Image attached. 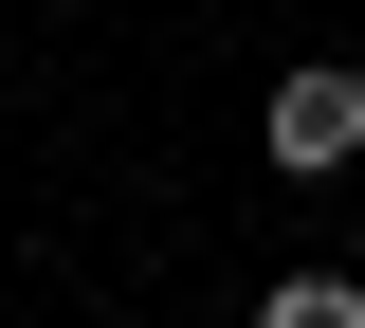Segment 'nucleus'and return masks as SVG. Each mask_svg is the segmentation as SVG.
Returning a JSON list of instances; mask_svg holds the SVG:
<instances>
[{"label": "nucleus", "mask_w": 365, "mask_h": 328, "mask_svg": "<svg viewBox=\"0 0 365 328\" xmlns=\"http://www.w3.org/2000/svg\"><path fill=\"white\" fill-rule=\"evenodd\" d=\"M256 328H365V292H347V274H274V292H256Z\"/></svg>", "instance_id": "nucleus-2"}, {"label": "nucleus", "mask_w": 365, "mask_h": 328, "mask_svg": "<svg viewBox=\"0 0 365 328\" xmlns=\"http://www.w3.org/2000/svg\"><path fill=\"white\" fill-rule=\"evenodd\" d=\"M256 146L292 164V183H329V164L365 146V73H347V55H311V73H274V110H256Z\"/></svg>", "instance_id": "nucleus-1"}]
</instances>
